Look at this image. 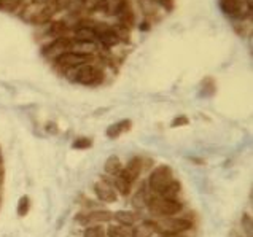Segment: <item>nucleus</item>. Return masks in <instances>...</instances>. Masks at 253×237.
I'll return each mask as SVG.
<instances>
[{"label": "nucleus", "mask_w": 253, "mask_h": 237, "mask_svg": "<svg viewBox=\"0 0 253 237\" xmlns=\"http://www.w3.org/2000/svg\"><path fill=\"white\" fill-rule=\"evenodd\" d=\"M67 77H69V80L84 84V86H97L104 81V72L91 66V64H84V66L72 69L67 74Z\"/></svg>", "instance_id": "nucleus-1"}, {"label": "nucleus", "mask_w": 253, "mask_h": 237, "mask_svg": "<svg viewBox=\"0 0 253 237\" xmlns=\"http://www.w3.org/2000/svg\"><path fill=\"white\" fill-rule=\"evenodd\" d=\"M147 207H148V210L151 212V215L160 217V218L173 217V215H177L183 209V205L180 204L177 199H166V198H161V196L150 198Z\"/></svg>", "instance_id": "nucleus-2"}, {"label": "nucleus", "mask_w": 253, "mask_h": 237, "mask_svg": "<svg viewBox=\"0 0 253 237\" xmlns=\"http://www.w3.org/2000/svg\"><path fill=\"white\" fill-rule=\"evenodd\" d=\"M220 8L236 21H249L252 16V0H220Z\"/></svg>", "instance_id": "nucleus-3"}, {"label": "nucleus", "mask_w": 253, "mask_h": 237, "mask_svg": "<svg viewBox=\"0 0 253 237\" xmlns=\"http://www.w3.org/2000/svg\"><path fill=\"white\" fill-rule=\"evenodd\" d=\"M191 228H193V223L190 220H185V218L166 217V218H161L160 221H155L156 233H160L161 236H164V234H182V233L190 231Z\"/></svg>", "instance_id": "nucleus-4"}, {"label": "nucleus", "mask_w": 253, "mask_h": 237, "mask_svg": "<svg viewBox=\"0 0 253 237\" xmlns=\"http://www.w3.org/2000/svg\"><path fill=\"white\" fill-rule=\"evenodd\" d=\"M173 180V172L169 166H166V164H161V166H158L153 172L150 174V178H148V186L151 191H155L156 195H160V193L168 186L170 182Z\"/></svg>", "instance_id": "nucleus-5"}, {"label": "nucleus", "mask_w": 253, "mask_h": 237, "mask_svg": "<svg viewBox=\"0 0 253 237\" xmlns=\"http://www.w3.org/2000/svg\"><path fill=\"white\" fill-rule=\"evenodd\" d=\"M74 46V39L66 35V37H59L54 39L53 41H49L48 45L42 48V54L46 57V59H53L56 61L57 57L62 56L64 53H67Z\"/></svg>", "instance_id": "nucleus-6"}, {"label": "nucleus", "mask_w": 253, "mask_h": 237, "mask_svg": "<svg viewBox=\"0 0 253 237\" xmlns=\"http://www.w3.org/2000/svg\"><path fill=\"white\" fill-rule=\"evenodd\" d=\"M92 59H94L92 54H80L75 51H67L57 57L54 62L57 67H61L64 70H72V69H77L80 66H84V64H89Z\"/></svg>", "instance_id": "nucleus-7"}, {"label": "nucleus", "mask_w": 253, "mask_h": 237, "mask_svg": "<svg viewBox=\"0 0 253 237\" xmlns=\"http://www.w3.org/2000/svg\"><path fill=\"white\" fill-rule=\"evenodd\" d=\"M61 8H62V5L59 0H49V2H46L45 5H42L29 21H31L32 24H45L54 16L56 13H59Z\"/></svg>", "instance_id": "nucleus-8"}, {"label": "nucleus", "mask_w": 253, "mask_h": 237, "mask_svg": "<svg viewBox=\"0 0 253 237\" xmlns=\"http://www.w3.org/2000/svg\"><path fill=\"white\" fill-rule=\"evenodd\" d=\"M110 220H113V213L110 210H91L84 212L82 215H78L77 221L80 225H96V223H108Z\"/></svg>", "instance_id": "nucleus-9"}, {"label": "nucleus", "mask_w": 253, "mask_h": 237, "mask_svg": "<svg viewBox=\"0 0 253 237\" xmlns=\"http://www.w3.org/2000/svg\"><path fill=\"white\" fill-rule=\"evenodd\" d=\"M142 170H143V159L139 156H135L127 162L126 167H123V170L120 172V177H123L129 183H134L137 178L140 177Z\"/></svg>", "instance_id": "nucleus-10"}, {"label": "nucleus", "mask_w": 253, "mask_h": 237, "mask_svg": "<svg viewBox=\"0 0 253 237\" xmlns=\"http://www.w3.org/2000/svg\"><path fill=\"white\" fill-rule=\"evenodd\" d=\"M94 193H96L99 200H102V202H107V204L117 202V199H118V193L107 182H99L94 185Z\"/></svg>", "instance_id": "nucleus-11"}, {"label": "nucleus", "mask_w": 253, "mask_h": 237, "mask_svg": "<svg viewBox=\"0 0 253 237\" xmlns=\"http://www.w3.org/2000/svg\"><path fill=\"white\" fill-rule=\"evenodd\" d=\"M72 31V27L66 23V21H53L49 27L46 29V34L48 37H53L54 39H59V37H66V35Z\"/></svg>", "instance_id": "nucleus-12"}, {"label": "nucleus", "mask_w": 253, "mask_h": 237, "mask_svg": "<svg viewBox=\"0 0 253 237\" xmlns=\"http://www.w3.org/2000/svg\"><path fill=\"white\" fill-rule=\"evenodd\" d=\"M155 233V221H142L131 229V237H153Z\"/></svg>", "instance_id": "nucleus-13"}, {"label": "nucleus", "mask_w": 253, "mask_h": 237, "mask_svg": "<svg viewBox=\"0 0 253 237\" xmlns=\"http://www.w3.org/2000/svg\"><path fill=\"white\" fill-rule=\"evenodd\" d=\"M132 127V121L131 119H123L120 123H113L107 127V135L108 139H117L123 132H127L129 129Z\"/></svg>", "instance_id": "nucleus-14"}, {"label": "nucleus", "mask_w": 253, "mask_h": 237, "mask_svg": "<svg viewBox=\"0 0 253 237\" xmlns=\"http://www.w3.org/2000/svg\"><path fill=\"white\" fill-rule=\"evenodd\" d=\"M113 220H117L120 225L132 226L135 221L139 220V215L135 212H129V210H118L117 213H113Z\"/></svg>", "instance_id": "nucleus-15"}, {"label": "nucleus", "mask_w": 253, "mask_h": 237, "mask_svg": "<svg viewBox=\"0 0 253 237\" xmlns=\"http://www.w3.org/2000/svg\"><path fill=\"white\" fill-rule=\"evenodd\" d=\"M105 172L108 175H112V177H118L120 175V172L123 170V164H121V159L118 156H110L108 159L105 161V166H104Z\"/></svg>", "instance_id": "nucleus-16"}, {"label": "nucleus", "mask_w": 253, "mask_h": 237, "mask_svg": "<svg viewBox=\"0 0 253 237\" xmlns=\"http://www.w3.org/2000/svg\"><path fill=\"white\" fill-rule=\"evenodd\" d=\"M72 39H74V41H92V43H96V32L89 27H80V29H75V34Z\"/></svg>", "instance_id": "nucleus-17"}, {"label": "nucleus", "mask_w": 253, "mask_h": 237, "mask_svg": "<svg viewBox=\"0 0 253 237\" xmlns=\"http://www.w3.org/2000/svg\"><path fill=\"white\" fill-rule=\"evenodd\" d=\"M113 188L117 193H120L121 196H129V193H131V188H132V183H129L127 180H125L123 177H115V182H113Z\"/></svg>", "instance_id": "nucleus-18"}, {"label": "nucleus", "mask_w": 253, "mask_h": 237, "mask_svg": "<svg viewBox=\"0 0 253 237\" xmlns=\"http://www.w3.org/2000/svg\"><path fill=\"white\" fill-rule=\"evenodd\" d=\"M180 190H182V185H180L177 180H172L166 188L160 193L158 196H161V198H166V199H175L177 195L180 193Z\"/></svg>", "instance_id": "nucleus-19"}, {"label": "nucleus", "mask_w": 253, "mask_h": 237, "mask_svg": "<svg viewBox=\"0 0 253 237\" xmlns=\"http://www.w3.org/2000/svg\"><path fill=\"white\" fill-rule=\"evenodd\" d=\"M148 200H150V196L147 195V191L145 190H139V191H137V195L134 196V199H132V205L135 207V209H143V207H147Z\"/></svg>", "instance_id": "nucleus-20"}, {"label": "nucleus", "mask_w": 253, "mask_h": 237, "mask_svg": "<svg viewBox=\"0 0 253 237\" xmlns=\"http://www.w3.org/2000/svg\"><path fill=\"white\" fill-rule=\"evenodd\" d=\"M83 237H105V228L100 225H91L84 229Z\"/></svg>", "instance_id": "nucleus-21"}, {"label": "nucleus", "mask_w": 253, "mask_h": 237, "mask_svg": "<svg viewBox=\"0 0 253 237\" xmlns=\"http://www.w3.org/2000/svg\"><path fill=\"white\" fill-rule=\"evenodd\" d=\"M29 209H31V198H29L27 195L21 196L19 202H18V215L21 218L26 217V215L29 213Z\"/></svg>", "instance_id": "nucleus-22"}, {"label": "nucleus", "mask_w": 253, "mask_h": 237, "mask_svg": "<svg viewBox=\"0 0 253 237\" xmlns=\"http://www.w3.org/2000/svg\"><path fill=\"white\" fill-rule=\"evenodd\" d=\"M21 2L23 0H0V8L6 11H13L21 5Z\"/></svg>", "instance_id": "nucleus-23"}, {"label": "nucleus", "mask_w": 253, "mask_h": 237, "mask_svg": "<svg viewBox=\"0 0 253 237\" xmlns=\"http://www.w3.org/2000/svg\"><path fill=\"white\" fill-rule=\"evenodd\" d=\"M92 145V140L88 139V137H78L75 142H74V147L75 150H86V148H89Z\"/></svg>", "instance_id": "nucleus-24"}, {"label": "nucleus", "mask_w": 253, "mask_h": 237, "mask_svg": "<svg viewBox=\"0 0 253 237\" xmlns=\"http://www.w3.org/2000/svg\"><path fill=\"white\" fill-rule=\"evenodd\" d=\"M188 123H190V119H188L185 115H182V117H177V118H173L172 119V123H170V127H180V126H186Z\"/></svg>", "instance_id": "nucleus-25"}, {"label": "nucleus", "mask_w": 253, "mask_h": 237, "mask_svg": "<svg viewBox=\"0 0 253 237\" xmlns=\"http://www.w3.org/2000/svg\"><path fill=\"white\" fill-rule=\"evenodd\" d=\"M207 89H211V94L215 92V84H213L212 78H206V80L202 81V94L206 92V96H207Z\"/></svg>", "instance_id": "nucleus-26"}, {"label": "nucleus", "mask_w": 253, "mask_h": 237, "mask_svg": "<svg viewBox=\"0 0 253 237\" xmlns=\"http://www.w3.org/2000/svg\"><path fill=\"white\" fill-rule=\"evenodd\" d=\"M242 223H244L245 229H247L249 237H252V217H250L249 213H244V217H242Z\"/></svg>", "instance_id": "nucleus-27"}, {"label": "nucleus", "mask_w": 253, "mask_h": 237, "mask_svg": "<svg viewBox=\"0 0 253 237\" xmlns=\"http://www.w3.org/2000/svg\"><path fill=\"white\" fill-rule=\"evenodd\" d=\"M156 2L163 5L166 10H172V6H173V0H156Z\"/></svg>", "instance_id": "nucleus-28"}, {"label": "nucleus", "mask_w": 253, "mask_h": 237, "mask_svg": "<svg viewBox=\"0 0 253 237\" xmlns=\"http://www.w3.org/2000/svg\"><path fill=\"white\" fill-rule=\"evenodd\" d=\"M140 31H150V23H148V21H145V23L140 24Z\"/></svg>", "instance_id": "nucleus-29"}, {"label": "nucleus", "mask_w": 253, "mask_h": 237, "mask_svg": "<svg viewBox=\"0 0 253 237\" xmlns=\"http://www.w3.org/2000/svg\"><path fill=\"white\" fill-rule=\"evenodd\" d=\"M161 237H188V236H185V233H182V234H164Z\"/></svg>", "instance_id": "nucleus-30"}, {"label": "nucleus", "mask_w": 253, "mask_h": 237, "mask_svg": "<svg viewBox=\"0 0 253 237\" xmlns=\"http://www.w3.org/2000/svg\"><path fill=\"white\" fill-rule=\"evenodd\" d=\"M0 162H2V152H0Z\"/></svg>", "instance_id": "nucleus-31"}, {"label": "nucleus", "mask_w": 253, "mask_h": 237, "mask_svg": "<svg viewBox=\"0 0 253 237\" xmlns=\"http://www.w3.org/2000/svg\"><path fill=\"white\" fill-rule=\"evenodd\" d=\"M247 237H249V236H247Z\"/></svg>", "instance_id": "nucleus-32"}]
</instances>
